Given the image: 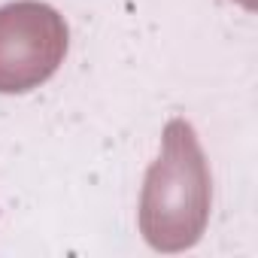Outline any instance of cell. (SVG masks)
I'll return each instance as SVG.
<instances>
[{
    "mask_svg": "<svg viewBox=\"0 0 258 258\" xmlns=\"http://www.w3.org/2000/svg\"><path fill=\"white\" fill-rule=\"evenodd\" d=\"M210 185L201 149L185 121H170L164 152L149 170L143 191V234L155 249L191 246L204 228Z\"/></svg>",
    "mask_w": 258,
    "mask_h": 258,
    "instance_id": "obj_1",
    "label": "cell"
},
{
    "mask_svg": "<svg viewBox=\"0 0 258 258\" xmlns=\"http://www.w3.org/2000/svg\"><path fill=\"white\" fill-rule=\"evenodd\" d=\"M67 52V28L46 4L0 10V91H28L46 82Z\"/></svg>",
    "mask_w": 258,
    "mask_h": 258,
    "instance_id": "obj_2",
    "label": "cell"
}]
</instances>
